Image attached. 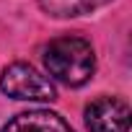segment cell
<instances>
[{
    "mask_svg": "<svg viewBox=\"0 0 132 132\" xmlns=\"http://www.w3.org/2000/svg\"><path fill=\"white\" fill-rule=\"evenodd\" d=\"M44 68L52 75L49 80H57L68 88L86 86L96 73V54L88 39L83 36H57L44 47Z\"/></svg>",
    "mask_w": 132,
    "mask_h": 132,
    "instance_id": "1",
    "label": "cell"
},
{
    "mask_svg": "<svg viewBox=\"0 0 132 132\" xmlns=\"http://www.w3.org/2000/svg\"><path fill=\"white\" fill-rule=\"evenodd\" d=\"M0 91L18 101H54V83L29 62H13L0 75Z\"/></svg>",
    "mask_w": 132,
    "mask_h": 132,
    "instance_id": "2",
    "label": "cell"
},
{
    "mask_svg": "<svg viewBox=\"0 0 132 132\" xmlns=\"http://www.w3.org/2000/svg\"><path fill=\"white\" fill-rule=\"evenodd\" d=\"M129 117V106L117 96H98L86 106L88 132H127Z\"/></svg>",
    "mask_w": 132,
    "mask_h": 132,
    "instance_id": "3",
    "label": "cell"
},
{
    "mask_svg": "<svg viewBox=\"0 0 132 132\" xmlns=\"http://www.w3.org/2000/svg\"><path fill=\"white\" fill-rule=\"evenodd\" d=\"M0 132H73V127L54 111L36 109V111H23L13 117Z\"/></svg>",
    "mask_w": 132,
    "mask_h": 132,
    "instance_id": "4",
    "label": "cell"
},
{
    "mask_svg": "<svg viewBox=\"0 0 132 132\" xmlns=\"http://www.w3.org/2000/svg\"><path fill=\"white\" fill-rule=\"evenodd\" d=\"M36 3L52 18H75V16L93 13L96 8L111 3V0H36Z\"/></svg>",
    "mask_w": 132,
    "mask_h": 132,
    "instance_id": "5",
    "label": "cell"
}]
</instances>
